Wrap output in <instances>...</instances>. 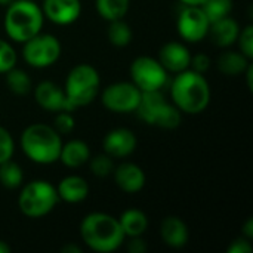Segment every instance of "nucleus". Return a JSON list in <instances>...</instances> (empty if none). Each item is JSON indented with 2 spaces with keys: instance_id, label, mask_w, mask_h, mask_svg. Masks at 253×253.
Returning <instances> with one entry per match:
<instances>
[{
  "instance_id": "1",
  "label": "nucleus",
  "mask_w": 253,
  "mask_h": 253,
  "mask_svg": "<svg viewBox=\"0 0 253 253\" xmlns=\"http://www.w3.org/2000/svg\"><path fill=\"white\" fill-rule=\"evenodd\" d=\"M170 98L172 104L182 114H200L203 113L212 98L211 84L205 74L196 73L188 68L175 74L170 82Z\"/></svg>"
},
{
  "instance_id": "2",
  "label": "nucleus",
  "mask_w": 253,
  "mask_h": 253,
  "mask_svg": "<svg viewBox=\"0 0 253 253\" xmlns=\"http://www.w3.org/2000/svg\"><path fill=\"white\" fill-rule=\"evenodd\" d=\"M80 237L92 252L96 253L116 252L126 242L119 218L105 212L87 213L80 222Z\"/></svg>"
},
{
  "instance_id": "3",
  "label": "nucleus",
  "mask_w": 253,
  "mask_h": 253,
  "mask_svg": "<svg viewBox=\"0 0 253 253\" xmlns=\"http://www.w3.org/2000/svg\"><path fill=\"white\" fill-rule=\"evenodd\" d=\"M62 136L53 126L44 123H33L27 126L19 138L22 153L36 165H53L59 160L62 148Z\"/></svg>"
},
{
  "instance_id": "4",
  "label": "nucleus",
  "mask_w": 253,
  "mask_h": 253,
  "mask_svg": "<svg viewBox=\"0 0 253 253\" xmlns=\"http://www.w3.org/2000/svg\"><path fill=\"white\" fill-rule=\"evenodd\" d=\"M44 16L36 0H13L6 6L3 19L7 37L16 43H24L39 34L43 28Z\"/></svg>"
},
{
  "instance_id": "5",
  "label": "nucleus",
  "mask_w": 253,
  "mask_h": 253,
  "mask_svg": "<svg viewBox=\"0 0 253 253\" xmlns=\"http://www.w3.org/2000/svg\"><path fill=\"white\" fill-rule=\"evenodd\" d=\"M21 187L22 188L18 196V208L27 218H44L56 208L59 202L56 188L49 181L34 179Z\"/></svg>"
},
{
  "instance_id": "6",
  "label": "nucleus",
  "mask_w": 253,
  "mask_h": 253,
  "mask_svg": "<svg viewBox=\"0 0 253 253\" xmlns=\"http://www.w3.org/2000/svg\"><path fill=\"white\" fill-rule=\"evenodd\" d=\"M101 77L90 64H79L73 67L65 79L64 92L74 108L92 104L99 95Z\"/></svg>"
},
{
  "instance_id": "7",
  "label": "nucleus",
  "mask_w": 253,
  "mask_h": 253,
  "mask_svg": "<svg viewBox=\"0 0 253 253\" xmlns=\"http://www.w3.org/2000/svg\"><path fill=\"white\" fill-rule=\"evenodd\" d=\"M136 114L145 125L168 130L176 129L182 120V113L166 101L162 90L142 92Z\"/></svg>"
},
{
  "instance_id": "8",
  "label": "nucleus",
  "mask_w": 253,
  "mask_h": 253,
  "mask_svg": "<svg viewBox=\"0 0 253 253\" xmlns=\"http://www.w3.org/2000/svg\"><path fill=\"white\" fill-rule=\"evenodd\" d=\"M62 46L56 36L39 33L22 43V58L33 68L52 67L61 56Z\"/></svg>"
},
{
  "instance_id": "9",
  "label": "nucleus",
  "mask_w": 253,
  "mask_h": 253,
  "mask_svg": "<svg viewBox=\"0 0 253 253\" xmlns=\"http://www.w3.org/2000/svg\"><path fill=\"white\" fill-rule=\"evenodd\" d=\"M130 82L141 92H153L162 90L169 82V73L159 62V59L153 56H138L132 61L129 67Z\"/></svg>"
},
{
  "instance_id": "10",
  "label": "nucleus",
  "mask_w": 253,
  "mask_h": 253,
  "mask_svg": "<svg viewBox=\"0 0 253 253\" xmlns=\"http://www.w3.org/2000/svg\"><path fill=\"white\" fill-rule=\"evenodd\" d=\"M141 95L142 92L132 82H116L104 87L101 102L111 113L130 114L136 111Z\"/></svg>"
},
{
  "instance_id": "11",
  "label": "nucleus",
  "mask_w": 253,
  "mask_h": 253,
  "mask_svg": "<svg viewBox=\"0 0 253 253\" xmlns=\"http://www.w3.org/2000/svg\"><path fill=\"white\" fill-rule=\"evenodd\" d=\"M211 22L200 6L182 4L176 16V31L187 43H199L206 39Z\"/></svg>"
},
{
  "instance_id": "12",
  "label": "nucleus",
  "mask_w": 253,
  "mask_h": 253,
  "mask_svg": "<svg viewBox=\"0 0 253 253\" xmlns=\"http://www.w3.org/2000/svg\"><path fill=\"white\" fill-rule=\"evenodd\" d=\"M34 99L37 105L49 113L59 111H74L76 108L70 104L64 89L50 80H43L34 87Z\"/></svg>"
},
{
  "instance_id": "13",
  "label": "nucleus",
  "mask_w": 253,
  "mask_h": 253,
  "mask_svg": "<svg viewBox=\"0 0 253 253\" xmlns=\"http://www.w3.org/2000/svg\"><path fill=\"white\" fill-rule=\"evenodd\" d=\"M40 7L44 19L55 25H71L82 13L80 0H43Z\"/></svg>"
},
{
  "instance_id": "14",
  "label": "nucleus",
  "mask_w": 253,
  "mask_h": 253,
  "mask_svg": "<svg viewBox=\"0 0 253 253\" xmlns=\"http://www.w3.org/2000/svg\"><path fill=\"white\" fill-rule=\"evenodd\" d=\"M138 145L136 135L127 127H116L107 132L102 141L104 153L113 159L129 157Z\"/></svg>"
},
{
  "instance_id": "15",
  "label": "nucleus",
  "mask_w": 253,
  "mask_h": 253,
  "mask_svg": "<svg viewBox=\"0 0 253 253\" xmlns=\"http://www.w3.org/2000/svg\"><path fill=\"white\" fill-rule=\"evenodd\" d=\"M111 175L114 176V182L119 190L126 194H136L142 191L147 182V176L142 168L132 162H125L119 165L117 168H114Z\"/></svg>"
},
{
  "instance_id": "16",
  "label": "nucleus",
  "mask_w": 253,
  "mask_h": 253,
  "mask_svg": "<svg viewBox=\"0 0 253 253\" xmlns=\"http://www.w3.org/2000/svg\"><path fill=\"white\" fill-rule=\"evenodd\" d=\"M159 62L165 67L168 73L178 74L190 68L191 52L181 42H168L162 46L159 52Z\"/></svg>"
},
{
  "instance_id": "17",
  "label": "nucleus",
  "mask_w": 253,
  "mask_h": 253,
  "mask_svg": "<svg viewBox=\"0 0 253 253\" xmlns=\"http://www.w3.org/2000/svg\"><path fill=\"white\" fill-rule=\"evenodd\" d=\"M160 237L163 243L172 249H182L190 240L187 224L175 215L166 216L160 224Z\"/></svg>"
},
{
  "instance_id": "18",
  "label": "nucleus",
  "mask_w": 253,
  "mask_h": 253,
  "mask_svg": "<svg viewBox=\"0 0 253 253\" xmlns=\"http://www.w3.org/2000/svg\"><path fill=\"white\" fill-rule=\"evenodd\" d=\"M240 30L242 28H240L239 22L228 15V16L221 18L215 22H211L208 36L211 37V40L213 42L215 46L227 49L237 42Z\"/></svg>"
},
{
  "instance_id": "19",
  "label": "nucleus",
  "mask_w": 253,
  "mask_h": 253,
  "mask_svg": "<svg viewBox=\"0 0 253 253\" xmlns=\"http://www.w3.org/2000/svg\"><path fill=\"white\" fill-rule=\"evenodd\" d=\"M55 188L59 200L70 205L82 203L89 196V184L83 176L79 175H68L62 178Z\"/></svg>"
},
{
  "instance_id": "20",
  "label": "nucleus",
  "mask_w": 253,
  "mask_h": 253,
  "mask_svg": "<svg viewBox=\"0 0 253 253\" xmlns=\"http://www.w3.org/2000/svg\"><path fill=\"white\" fill-rule=\"evenodd\" d=\"M90 148L89 145L82 139H71L65 144H62L59 160L65 168L77 169L86 165L90 159Z\"/></svg>"
},
{
  "instance_id": "21",
  "label": "nucleus",
  "mask_w": 253,
  "mask_h": 253,
  "mask_svg": "<svg viewBox=\"0 0 253 253\" xmlns=\"http://www.w3.org/2000/svg\"><path fill=\"white\" fill-rule=\"evenodd\" d=\"M119 222L126 239L141 237L148 230V216L141 209H126L119 216Z\"/></svg>"
},
{
  "instance_id": "22",
  "label": "nucleus",
  "mask_w": 253,
  "mask_h": 253,
  "mask_svg": "<svg viewBox=\"0 0 253 253\" xmlns=\"http://www.w3.org/2000/svg\"><path fill=\"white\" fill-rule=\"evenodd\" d=\"M252 61L249 58H246L240 50H225L222 52L218 59H216V65L218 70L225 74V76H242L246 68L249 67Z\"/></svg>"
},
{
  "instance_id": "23",
  "label": "nucleus",
  "mask_w": 253,
  "mask_h": 253,
  "mask_svg": "<svg viewBox=\"0 0 253 253\" xmlns=\"http://www.w3.org/2000/svg\"><path fill=\"white\" fill-rule=\"evenodd\" d=\"M130 0H95V9L98 15L111 22L116 19H123L129 10Z\"/></svg>"
},
{
  "instance_id": "24",
  "label": "nucleus",
  "mask_w": 253,
  "mask_h": 253,
  "mask_svg": "<svg viewBox=\"0 0 253 253\" xmlns=\"http://www.w3.org/2000/svg\"><path fill=\"white\" fill-rule=\"evenodd\" d=\"M107 37L110 43L116 47H126L133 37L130 25L125 19H116L111 21L107 30Z\"/></svg>"
},
{
  "instance_id": "25",
  "label": "nucleus",
  "mask_w": 253,
  "mask_h": 253,
  "mask_svg": "<svg viewBox=\"0 0 253 253\" xmlns=\"http://www.w3.org/2000/svg\"><path fill=\"white\" fill-rule=\"evenodd\" d=\"M6 84H7V89L13 95H18V96H24L30 93L33 87L30 76L24 70L16 68V67H13L12 70L6 73Z\"/></svg>"
},
{
  "instance_id": "26",
  "label": "nucleus",
  "mask_w": 253,
  "mask_h": 253,
  "mask_svg": "<svg viewBox=\"0 0 253 253\" xmlns=\"http://www.w3.org/2000/svg\"><path fill=\"white\" fill-rule=\"evenodd\" d=\"M24 182V172L21 166L12 160L0 165V184L7 190H16Z\"/></svg>"
},
{
  "instance_id": "27",
  "label": "nucleus",
  "mask_w": 253,
  "mask_h": 253,
  "mask_svg": "<svg viewBox=\"0 0 253 253\" xmlns=\"http://www.w3.org/2000/svg\"><path fill=\"white\" fill-rule=\"evenodd\" d=\"M200 7L206 13L209 22H215L221 18L231 15L233 0H205V3Z\"/></svg>"
},
{
  "instance_id": "28",
  "label": "nucleus",
  "mask_w": 253,
  "mask_h": 253,
  "mask_svg": "<svg viewBox=\"0 0 253 253\" xmlns=\"http://www.w3.org/2000/svg\"><path fill=\"white\" fill-rule=\"evenodd\" d=\"M89 168L92 175H95L96 178H107L113 173L114 170V162L113 157H110L108 154H96V156H90L89 159Z\"/></svg>"
},
{
  "instance_id": "29",
  "label": "nucleus",
  "mask_w": 253,
  "mask_h": 253,
  "mask_svg": "<svg viewBox=\"0 0 253 253\" xmlns=\"http://www.w3.org/2000/svg\"><path fill=\"white\" fill-rule=\"evenodd\" d=\"M16 61L18 55L13 46L4 39H0V74H6L9 70L16 67Z\"/></svg>"
},
{
  "instance_id": "30",
  "label": "nucleus",
  "mask_w": 253,
  "mask_h": 253,
  "mask_svg": "<svg viewBox=\"0 0 253 253\" xmlns=\"http://www.w3.org/2000/svg\"><path fill=\"white\" fill-rule=\"evenodd\" d=\"M55 120H53V129L62 136V135H70L74 127H76V120L71 114V111H59L55 113Z\"/></svg>"
},
{
  "instance_id": "31",
  "label": "nucleus",
  "mask_w": 253,
  "mask_h": 253,
  "mask_svg": "<svg viewBox=\"0 0 253 253\" xmlns=\"http://www.w3.org/2000/svg\"><path fill=\"white\" fill-rule=\"evenodd\" d=\"M13 153H15L13 136L7 129L0 126V165L7 160H12Z\"/></svg>"
},
{
  "instance_id": "32",
  "label": "nucleus",
  "mask_w": 253,
  "mask_h": 253,
  "mask_svg": "<svg viewBox=\"0 0 253 253\" xmlns=\"http://www.w3.org/2000/svg\"><path fill=\"white\" fill-rule=\"evenodd\" d=\"M239 43V47H240V52L249 58L251 61L253 59V25L252 24H248L243 30H240V34L237 37V42Z\"/></svg>"
},
{
  "instance_id": "33",
  "label": "nucleus",
  "mask_w": 253,
  "mask_h": 253,
  "mask_svg": "<svg viewBox=\"0 0 253 253\" xmlns=\"http://www.w3.org/2000/svg\"><path fill=\"white\" fill-rule=\"evenodd\" d=\"M211 58L206 53H196L191 55V62H190V68L194 70L196 73L205 74L209 68H211Z\"/></svg>"
},
{
  "instance_id": "34",
  "label": "nucleus",
  "mask_w": 253,
  "mask_h": 253,
  "mask_svg": "<svg viewBox=\"0 0 253 253\" xmlns=\"http://www.w3.org/2000/svg\"><path fill=\"white\" fill-rule=\"evenodd\" d=\"M253 246L249 239L239 237L231 242V245L227 248V253H252Z\"/></svg>"
},
{
  "instance_id": "35",
  "label": "nucleus",
  "mask_w": 253,
  "mask_h": 253,
  "mask_svg": "<svg viewBox=\"0 0 253 253\" xmlns=\"http://www.w3.org/2000/svg\"><path fill=\"white\" fill-rule=\"evenodd\" d=\"M126 248H127L129 253H145L148 249V245L142 239V236L141 237H129Z\"/></svg>"
},
{
  "instance_id": "36",
  "label": "nucleus",
  "mask_w": 253,
  "mask_h": 253,
  "mask_svg": "<svg viewBox=\"0 0 253 253\" xmlns=\"http://www.w3.org/2000/svg\"><path fill=\"white\" fill-rule=\"evenodd\" d=\"M242 234H243V237H246V239H249V240H252L253 239V218H249L245 224H243V227H242Z\"/></svg>"
},
{
  "instance_id": "37",
  "label": "nucleus",
  "mask_w": 253,
  "mask_h": 253,
  "mask_svg": "<svg viewBox=\"0 0 253 253\" xmlns=\"http://www.w3.org/2000/svg\"><path fill=\"white\" fill-rule=\"evenodd\" d=\"M243 74L246 76V82H248V87H249V90H252L253 89V65H252V62L249 64V67L246 68V71H245Z\"/></svg>"
},
{
  "instance_id": "38",
  "label": "nucleus",
  "mask_w": 253,
  "mask_h": 253,
  "mask_svg": "<svg viewBox=\"0 0 253 253\" xmlns=\"http://www.w3.org/2000/svg\"><path fill=\"white\" fill-rule=\"evenodd\" d=\"M61 251H62V253H82V248H79L74 243H68V245L62 246Z\"/></svg>"
},
{
  "instance_id": "39",
  "label": "nucleus",
  "mask_w": 253,
  "mask_h": 253,
  "mask_svg": "<svg viewBox=\"0 0 253 253\" xmlns=\"http://www.w3.org/2000/svg\"><path fill=\"white\" fill-rule=\"evenodd\" d=\"M181 4H187V6H202L205 3V0H178Z\"/></svg>"
},
{
  "instance_id": "40",
  "label": "nucleus",
  "mask_w": 253,
  "mask_h": 253,
  "mask_svg": "<svg viewBox=\"0 0 253 253\" xmlns=\"http://www.w3.org/2000/svg\"><path fill=\"white\" fill-rule=\"evenodd\" d=\"M10 251H12V248L6 242L0 240V253H10Z\"/></svg>"
},
{
  "instance_id": "41",
  "label": "nucleus",
  "mask_w": 253,
  "mask_h": 253,
  "mask_svg": "<svg viewBox=\"0 0 253 253\" xmlns=\"http://www.w3.org/2000/svg\"><path fill=\"white\" fill-rule=\"evenodd\" d=\"M13 0H0V6H3V7H6L7 4H10Z\"/></svg>"
}]
</instances>
